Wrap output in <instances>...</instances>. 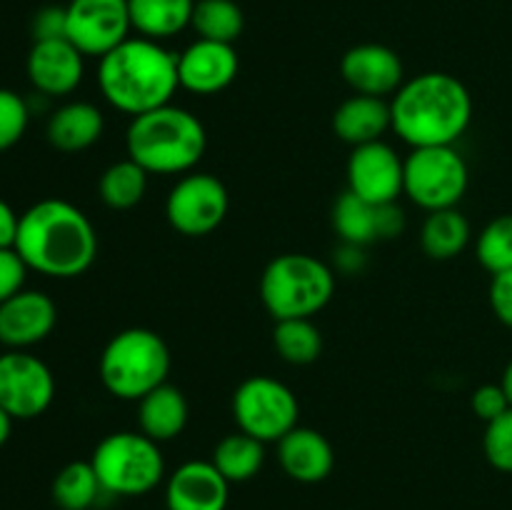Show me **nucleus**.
I'll return each mask as SVG.
<instances>
[{"label":"nucleus","instance_id":"obj_6","mask_svg":"<svg viewBox=\"0 0 512 510\" xmlns=\"http://www.w3.org/2000/svg\"><path fill=\"white\" fill-rule=\"evenodd\" d=\"M335 270L308 253H283L260 275V300L275 320L313 318L333 300Z\"/></svg>","mask_w":512,"mask_h":510},{"label":"nucleus","instance_id":"obj_16","mask_svg":"<svg viewBox=\"0 0 512 510\" xmlns=\"http://www.w3.org/2000/svg\"><path fill=\"white\" fill-rule=\"evenodd\" d=\"M333 228L343 243L368 248L375 240H390L405 230V213L398 203L375 205L345 190L333 205Z\"/></svg>","mask_w":512,"mask_h":510},{"label":"nucleus","instance_id":"obj_3","mask_svg":"<svg viewBox=\"0 0 512 510\" xmlns=\"http://www.w3.org/2000/svg\"><path fill=\"white\" fill-rule=\"evenodd\" d=\"M98 88L105 103L130 118L163 108L180 88L178 53L143 35L123 40L98 60Z\"/></svg>","mask_w":512,"mask_h":510},{"label":"nucleus","instance_id":"obj_31","mask_svg":"<svg viewBox=\"0 0 512 510\" xmlns=\"http://www.w3.org/2000/svg\"><path fill=\"white\" fill-rule=\"evenodd\" d=\"M475 255L490 275L512 270V215H498L480 230Z\"/></svg>","mask_w":512,"mask_h":510},{"label":"nucleus","instance_id":"obj_38","mask_svg":"<svg viewBox=\"0 0 512 510\" xmlns=\"http://www.w3.org/2000/svg\"><path fill=\"white\" fill-rule=\"evenodd\" d=\"M20 215L15 213L13 205L8 200L0 198V248H15V238H18Z\"/></svg>","mask_w":512,"mask_h":510},{"label":"nucleus","instance_id":"obj_13","mask_svg":"<svg viewBox=\"0 0 512 510\" xmlns=\"http://www.w3.org/2000/svg\"><path fill=\"white\" fill-rule=\"evenodd\" d=\"M405 183V158L385 140L358 145L348 158V190L375 205L398 203Z\"/></svg>","mask_w":512,"mask_h":510},{"label":"nucleus","instance_id":"obj_22","mask_svg":"<svg viewBox=\"0 0 512 510\" xmlns=\"http://www.w3.org/2000/svg\"><path fill=\"white\" fill-rule=\"evenodd\" d=\"M105 118L98 105L88 100H70L55 108L48 118V143L60 153H80L103 138Z\"/></svg>","mask_w":512,"mask_h":510},{"label":"nucleus","instance_id":"obj_27","mask_svg":"<svg viewBox=\"0 0 512 510\" xmlns=\"http://www.w3.org/2000/svg\"><path fill=\"white\" fill-rule=\"evenodd\" d=\"M150 175L135 160L125 158L108 165L98 180V195L110 210H130L143 203Z\"/></svg>","mask_w":512,"mask_h":510},{"label":"nucleus","instance_id":"obj_34","mask_svg":"<svg viewBox=\"0 0 512 510\" xmlns=\"http://www.w3.org/2000/svg\"><path fill=\"white\" fill-rule=\"evenodd\" d=\"M28 265L15 248H0V303L13 298L28 283Z\"/></svg>","mask_w":512,"mask_h":510},{"label":"nucleus","instance_id":"obj_40","mask_svg":"<svg viewBox=\"0 0 512 510\" xmlns=\"http://www.w3.org/2000/svg\"><path fill=\"white\" fill-rule=\"evenodd\" d=\"M13 423H15V420L10 418V415L5 413L3 408H0V448H3V445L10 440V433H13Z\"/></svg>","mask_w":512,"mask_h":510},{"label":"nucleus","instance_id":"obj_8","mask_svg":"<svg viewBox=\"0 0 512 510\" xmlns=\"http://www.w3.org/2000/svg\"><path fill=\"white\" fill-rule=\"evenodd\" d=\"M468 183V163L455 145L413 148L405 158L403 195L428 213L458 208Z\"/></svg>","mask_w":512,"mask_h":510},{"label":"nucleus","instance_id":"obj_29","mask_svg":"<svg viewBox=\"0 0 512 510\" xmlns=\"http://www.w3.org/2000/svg\"><path fill=\"white\" fill-rule=\"evenodd\" d=\"M273 345L290 365H310L323 353V333L313 318L275 320Z\"/></svg>","mask_w":512,"mask_h":510},{"label":"nucleus","instance_id":"obj_17","mask_svg":"<svg viewBox=\"0 0 512 510\" xmlns=\"http://www.w3.org/2000/svg\"><path fill=\"white\" fill-rule=\"evenodd\" d=\"M340 75L358 95L393 98L405 83V68L393 48L380 43L353 45L340 60Z\"/></svg>","mask_w":512,"mask_h":510},{"label":"nucleus","instance_id":"obj_26","mask_svg":"<svg viewBox=\"0 0 512 510\" xmlns=\"http://www.w3.org/2000/svg\"><path fill=\"white\" fill-rule=\"evenodd\" d=\"M213 465L223 473L228 483H248L263 470L265 465V443H260L253 435L230 433L215 445Z\"/></svg>","mask_w":512,"mask_h":510},{"label":"nucleus","instance_id":"obj_30","mask_svg":"<svg viewBox=\"0 0 512 510\" xmlns=\"http://www.w3.org/2000/svg\"><path fill=\"white\" fill-rule=\"evenodd\" d=\"M190 28L203 40L233 45L243 35L245 15L235 0H198Z\"/></svg>","mask_w":512,"mask_h":510},{"label":"nucleus","instance_id":"obj_33","mask_svg":"<svg viewBox=\"0 0 512 510\" xmlns=\"http://www.w3.org/2000/svg\"><path fill=\"white\" fill-rule=\"evenodd\" d=\"M483 450L495 470L512 473V408L485 425Z\"/></svg>","mask_w":512,"mask_h":510},{"label":"nucleus","instance_id":"obj_1","mask_svg":"<svg viewBox=\"0 0 512 510\" xmlns=\"http://www.w3.org/2000/svg\"><path fill=\"white\" fill-rule=\"evenodd\" d=\"M15 250L33 273L70 280L98 258V233L78 205L45 198L20 213Z\"/></svg>","mask_w":512,"mask_h":510},{"label":"nucleus","instance_id":"obj_2","mask_svg":"<svg viewBox=\"0 0 512 510\" xmlns=\"http://www.w3.org/2000/svg\"><path fill=\"white\" fill-rule=\"evenodd\" d=\"M393 133L410 148L455 145L473 120V98L450 73H420L390 98Z\"/></svg>","mask_w":512,"mask_h":510},{"label":"nucleus","instance_id":"obj_24","mask_svg":"<svg viewBox=\"0 0 512 510\" xmlns=\"http://www.w3.org/2000/svg\"><path fill=\"white\" fill-rule=\"evenodd\" d=\"M195 3L198 0H128L130 23L138 35L163 43L190 28Z\"/></svg>","mask_w":512,"mask_h":510},{"label":"nucleus","instance_id":"obj_12","mask_svg":"<svg viewBox=\"0 0 512 510\" xmlns=\"http://www.w3.org/2000/svg\"><path fill=\"white\" fill-rule=\"evenodd\" d=\"M68 30L65 38L85 55L103 58L130 38V8L128 0H70L65 5Z\"/></svg>","mask_w":512,"mask_h":510},{"label":"nucleus","instance_id":"obj_9","mask_svg":"<svg viewBox=\"0 0 512 510\" xmlns=\"http://www.w3.org/2000/svg\"><path fill=\"white\" fill-rule=\"evenodd\" d=\"M233 418L238 430L260 443H278L298 425V395L270 375H253L235 388Z\"/></svg>","mask_w":512,"mask_h":510},{"label":"nucleus","instance_id":"obj_23","mask_svg":"<svg viewBox=\"0 0 512 510\" xmlns=\"http://www.w3.org/2000/svg\"><path fill=\"white\" fill-rule=\"evenodd\" d=\"M190 418V405L183 390L163 383L138 400V428L155 443L175 440L185 430Z\"/></svg>","mask_w":512,"mask_h":510},{"label":"nucleus","instance_id":"obj_4","mask_svg":"<svg viewBox=\"0 0 512 510\" xmlns=\"http://www.w3.org/2000/svg\"><path fill=\"white\" fill-rule=\"evenodd\" d=\"M208 148V133L195 113L163 105L130 120L125 150L148 175L193 173Z\"/></svg>","mask_w":512,"mask_h":510},{"label":"nucleus","instance_id":"obj_7","mask_svg":"<svg viewBox=\"0 0 512 510\" xmlns=\"http://www.w3.org/2000/svg\"><path fill=\"white\" fill-rule=\"evenodd\" d=\"M95 475L105 495L118 498H140L163 483L165 458L160 443L150 440L140 430L110 433L95 445L90 455Z\"/></svg>","mask_w":512,"mask_h":510},{"label":"nucleus","instance_id":"obj_14","mask_svg":"<svg viewBox=\"0 0 512 510\" xmlns=\"http://www.w3.org/2000/svg\"><path fill=\"white\" fill-rule=\"evenodd\" d=\"M25 73L35 93L65 98L83 83L85 55L68 38L35 40L25 60Z\"/></svg>","mask_w":512,"mask_h":510},{"label":"nucleus","instance_id":"obj_18","mask_svg":"<svg viewBox=\"0 0 512 510\" xmlns=\"http://www.w3.org/2000/svg\"><path fill=\"white\" fill-rule=\"evenodd\" d=\"M240 60L233 45L198 38L178 53L180 88L195 95H215L238 78Z\"/></svg>","mask_w":512,"mask_h":510},{"label":"nucleus","instance_id":"obj_10","mask_svg":"<svg viewBox=\"0 0 512 510\" xmlns=\"http://www.w3.org/2000/svg\"><path fill=\"white\" fill-rule=\"evenodd\" d=\"M230 195L223 180L210 173H185L165 198V218L170 228L185 238H203L218 230L228 218Z\"/></svg>","mask_w":512,"mask_h":510},{"label":"nucleus","instance_id":"obj_36","mask_svg":"<svg viewBox=\"0 0 512 510\" xmlns=\"http://www.w3.org/2000/svg\"><path fill=\"white\" fill-rule=\"evenodd\" d=\"M33 43L35 40H58L65 38L68 30V18H65V8L60 5H45L35 13L33 18Z\"/></svg>","mask_w":512,"mask_h":510},{"label":"nucleus","instance_id":"obj_37","mask_svg":"<svg viewBox=\"0 0 512 510\" xmlns=\"http://www.w3.org/2000/svg\"><path fill=\"white\" fill-rule=\"evenodd\" d=\"M488 298L495 318H498L505 328L512 330V270L493 275Z\"/></svg>","mask_w":512,"mask_h":510},{"label":"nucleus","instance_id":"obj_35","mask_svg":"<svg viewBox=\"0 0 512 510\" xmlns=\"http://www.w3.org/2000/svg\"><path fill=\"white\" fill-rule=\"evenodd\" d=\"M470 408H473V413L488 425L490 420L500 418L505 410H510V403L505 390L500 388V383H488L473 390V395H470Z\"/></svg>","mask_w":512,"mask_h":510},{"label":"nucleus","instance_id":"obj_20","mask_svg":"<svg viewBox=\"0 0 512 510\" xmlns=\"http://www.w3.org/2000/svg\"><path fill=\"white\" fill-rule=\"evenodd\" d=\"M278 460L288 478L313 485L333 473L335 450L320 430L295 425L278 440Z\"/></svg>","mask_w":512,"mask_h":510},{"label":"nucleus","instance_id":"obj_39","mask_svg":"<svg viewBox=\"0 0 512 510\" xmlns=\"http://www.w3.org/2000/svg\"><path fill=\"white\" fill-rule=\"evenodd\" d=\"M363 250L365 248H360V245L343 243V248L335 253V268H338L340 273H358V270H363V265H365Z\"/></svg>","mask_w":512,"mask_h":510},{"label":"nucleus","instance_id":"obj_19","mask_svg":"<svg viewBox=\"0 0 512 510\" xmlns=\"http://www.w3.org/2000/svg\"><path fill=\"white\" fill-rule=\"evenodd\" d=\"M228 500L230 483L213 460H188L165 480L168 510H225Z\"/></svg>","mask_w":512,"mask_h":510},{"label":"nucleus","instance_id":"obj_21","mask_svg":"<svg viewBox=\"0 0 512 510\" xmlns=\"http://www.w3.org/2000/svg\"><path fill=\"white\" fill-rule=\"evenodd\" d=\"M333 130L343 143L353 148L383 140V135L393 130L390 100L358 93L350 95L333 113Z\"/></svg>","mask_w":512,"mask_h":510},{"label":"nucleus","instance_id":"obj_15","mask_svg":"<svg viewBox=\"0 0 512 510\" xmlns=\"http://www.w3.org/2000/svg\"><path fill=\"white\" fill-rule=\"evenodd\" d=\"M58 323V305L48 293L23 288L0 303V345L8 350H30L43 343Z\"/></svg>","mask_w":512,"mask_h":510},{"label":"nucleus","instance_id":"obj_5","mask_svg":"<svg viewBox=\"0 0 512 510\" xmlns=\"http://www.w3.org/2000/svg\"><path fill=\"white\" fill-rule=\"evenodd\" d=\"M170 365L173 360L163 335L150 328H128L108 340L100 353L98 375L113 398L138 403L150 390L168 383Z\"/></svg>","mask_w":512,"mask_h":510},{"label":"nucleus","instance_id":"obj_41","mask_svg":"<svg viewBox=\"0 0 512 510\" xmlns=\"http://www.w3.org/2000/svg\"><path fill=\"white\" fill-rule=\"evenodd\" d=\"M500 388L505 390V395H508V403H510V408H512V360H510L508 365H505L503 378H500Z\"/></svg>","mask_w":512,"mask_h":510},{"label":"nucleus","instance_id":"obj_32","mask_svg":"<svg viewBox=\"0 0 512 510\" xmlns=\"http://www.w3.org/2000/svg\"><path fill=\"white\" fill-rule=\"evenodd\" d=\"M30 125V105L20 93L0 88V153L23 140Z\"/></svg>","mask_w":512,"mask_h":510},{"label":"nucleus","instance_id":"obj_11","mask_svg":"<svg viewBox=\"0 0 512 510\" xmlns=\"http://www.w3.org/2000/svg\"><path fill=\"white\" fill-rule=\"evenodd\" d=\"M55 400V375L28 350L0 355V408L13 420L40 418Z\"/></svg>","mask_w":512,"mask_h":510},{"label":"nucleus","instance_id":"obj_25","mask_svg":"<svg viewBox=\"0 0 512 510\" xmlns=\"http://www.w3.org/2000/svg\"><path fill=\"white\" fill-rule=\"evenodd\" d=\"M470 235L473 230H470L468 218L458 208L435 210L425 218L423 230H420V245L428 258L453 260L468 248Z\"/></svg>","mask_w":512,"mask_h":510},{"label":"nucleus","instance_id":"obj_28","mask_svg":"<svg viewBox=\"0 0 512 510\" xmlns=\"http://www.w3.org/2000/svg\"><path fill=\"white\" fill-rule=\"evenodd\" d=\"M105 495L90 460H73L53 480V503L60 510H90Z\"/></svg>","mask_w":512,"mask_h":510}]
</instances>
